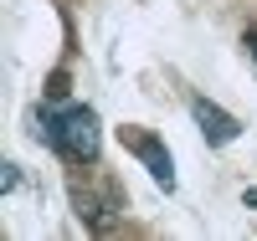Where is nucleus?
<instances>
[{
    "label": "nucleus",
    "mask_w": 257,
    "mask_h": 241,
    "mask_svg": "<svg viewBox=\"0 0 257 241\" xmlns=\"http://www.w3.org/2000/svg\"><path fill=\"white\" fill-rule=\"evenodd\" d=\"M247 52H252V62H257V31H247Z\"/></svg>",
    "instance_id": "obj_5"
},
{
    "label": "nucleus",
    "mask_w": 257,
    "mask_h": 241,
    "mask_svg": "<svg viewBox=\"0 0 257 241\" xmlns=\"http://www.w3.org/2000/svg\"><path fill=\"white\" fill-rule=\"evenodd\" d=\"M41 139H47L62 159H72V164H93L98 159V144H103V134H98V113L93 108H62V113H41V128H36Z\"/></svg>",
    "instance_id": "obj_1"
},
{
    "label": "nucleus",
    "mask_w": 257,
    "mask_h": 241,
    "mask_svg": "<svg viewBox=\"0 0 257 241\" xmlns=\"http://www.w3.org/2000/svg\"><path fill=\"white\" fill-rule=\"evenodd\" d=\"M123 144H128V149H134V154L144 159V169L155 174V185H160V190H175V164H170L165 144H160L155 134H134V128H128V134H123Z\"/></svg>",
    "instance_id": "obj_2"
},
{
    "label": "nucleus",
    "mask_w": 257,
    "mask_h": 241,
    "mask_svg": "<svg viewBox=\"0 0 257 241\" xmlns=\"http://www.w3.org/2000/svg\"><path fill=\"white\" fill-rule=\"evenodd\" d=\"M190 113H196V123H201V134H206V144H231L242 134V123L226 113V108H216L211 98H196L190 103Z\"/></svg>",
    "instance_id": "obj_3"
},
{
    "label": "nucleus",
    "mask_w": 257,
    "mask_h": 241,
    "mask_svg": "<svg viewBox=\"0 0 257 241\" xmlns=\"http://www.w3.org/2000/svg\"><path fill=\"white\" fill-rule=\"evenodd\" d=\"M72 205H77V215H82V221H88L93 231H113L118 226V205L108 200V195H93V190H72Z\"/></svg>",
    "instance_id": "obj_4"
}]
</instances>
